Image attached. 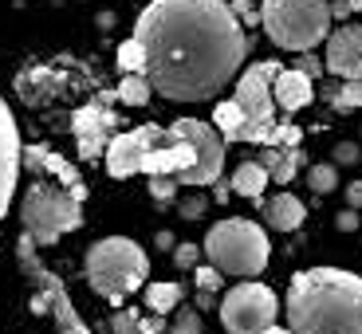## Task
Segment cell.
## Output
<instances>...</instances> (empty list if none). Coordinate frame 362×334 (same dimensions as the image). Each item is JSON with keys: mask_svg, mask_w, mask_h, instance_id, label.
<instances>
[{"mask_svg": "<svg viewBox=\"0 0 362 334\" xmlns=\"http://www.w3.org/2000/svg\"><path fill=\"white\" fill-rule=\"evenodd\" d=\"M146 79L170 102H205L245 67L248 40L225 0H150L134 24Z\"/></svg>", "mask_w": 362, "mask_h": 334, "instance_id": "obj_1", "label": "cell"}, {"mask_svg": "<svg viewBox=\"0 0 362 334\" xmlns=\"http://www.w3.org/2000/svg\"><path fill=\"white\" fill-rule=\"evenodd\" d=\"M291 334H362V275L308 268L291 275L284 299Z\"/></svg>", "mask_w": 362, "mask_h": 334, "instance_id": "obj_2", "label": "cell"}, {"mask_svg": "<svg viewBox=\"0 0 362 334\" xmlns=\"http://www.w3.org/2000/svg\"><path fill=\"white\" fill-rule=\"evenodd\" d=\"M83 271L95 295L107 299L110 307H122L127 295L142 291V283L150 280V256L127 236H107L87 248Z\"/></svg>", "mask_w": 362, "mask_h": 334, "instance_id": "obj_3", "label": "cell"}, {"mask_svg": "<svg viewBox=\"0 0 362 334\" xmlns=\"http://www.w3.org/2000/svg\"><path fill=\"white\" fill-rule=\"evenodd\" d=\"M209 263L221 271V275H236V280H256L264 268H268V232H264L256 220H217V225L205 232V248Z\"/></svg>", "mask_w": 362, "mask_h": 334, "instance_id": "obj_4", "label": "cell"}, {"mask_svg": "<svg viewBox=\"0 0 362 334\" xmlns=\"http://www.w3.org/2000/svg\"><path fill=\"white\" fill-rule=\"evenodd\" d=\"M260 28L280 52L303 55L331 36V4L327 0H264Z\"/></svg>", "mask_w": 362, "mask_h": 334, "instance_id": "obj_5", "label": "cell"}, {"mask_svg": "<svg viewBox=\"0 0 362 334\" xmlns=\"http://www.w3.org/2000/svg\"><path fill=\"white\" fill-rule=\"evenodd\" d=\"M99 79L90 67H83L79 59L71 55H59V59H32L28 67H20L16 75V99L24 107L40 110V107H55V102H64L67 95H99Z\"/></svg>", "mask_w": 362, "mask_h": 334, "instance_id": "obj_6", "label": "cell"}, {"mask_svg": "<svg viewBox=\"0 0 362 334\" xmlns=\"http://www.w3.org/2000/svg\"><path fill=\"white\" fill-rule=\"evenodd\" d=\"M16 263H20V275L32 283V311L36 315H52L55 334H90V326L83 323V315L75 311L71 295H67L64 280L40 260V248L28 232L16 240Z\"/></svg>", "mask_w": 362, "mask_h": 334, "instance_id": "obj_7", "label": "cell"}, {"mask_svg": "<svg viewBox=\"0 0 362 334\" xmlns=\"http://www.w3.org/2000/svg\"><path fill=\"white\" fill-rule=\"evenodd\" d=\"M20 225L36 240V248H52L59 236L75 232L83 225V201H75L64 185L52 181H32L20 201Z\"/></svg>", "mask_w": 362, "mask_h": 334, "instance_id": "obj_8", "label": "cell"}, {"mask_svg": "<svg viewBox=\"0 0 362 334\" xmlns=\"http://www.w3.org/2000/svg\"><path fill=\"white\" fill-rule=\"evenodd\" d=\"M280 59H260V64H252L240 79H236V95L233 99L245 107L248 114V126H245V138L240 142L248 145H268L272 130H276V99H272V83H276V75H280Z\"/></svg>", "mask_w": 362, "mask_h": 334, "instance_id": "obj_9", "label": "cell"}, {"mask_svg": "<svg viewBox=\"0 0 362 334\" xmlns=\"http://www.w3.org/2000/svg\"><path fill=\"white\" fill-rule=\"evenodd\" d=\"M276 315H280V303L268 283H236L221 299V323L228 334H264L268 326H276Z\"/></svg>", "mask_w": 362, "mask_h": 334, "instance_id": "obj_10", "label": "cell"}, {"mask_svg": "<svg viewBox=\"0 0 362 334\" xmlns=\"http://www.w3.org/2000/svg\"><path fill=\"white\" fill-rule=\"evenodd\" d=\"M118 99V90H99L95 99L79 102L71 110V138L79 145V157L83 162H95V157H107V145L115 138L118 122L122 118L110 110V102Z\"/></svg>", "mask_w": 362, "mask_h": 334, "instance_id": "obj_11", "label": "cell"}, {"mask_svg": "<svg viewBox=\"0 0 362 334\" xmlns=\"http://www.w3.org/2000/svg\"><path fill=\"white\" fill-rule=\"evenodd\" d=\"M173 134L185 138L193 145V169H185L181 177H173L177 185H217L221 181V169H225V138L217 134L213 122H201V118H177L173 122Z\"/></svg>", "mask_w": 362, "mask_h": 334, "instance_id": "obj_12", "label": "cell"}, {"mask_svg": "<svg viewBox=\"0 0 362 334\" xmlns=\"http://www.w3.org/2000/svg\"><path fill=\"white\" fill-rule=\"evenodd\" d=\"M162 134H165V126H154V122H142V126H134V130L115 134V138H110V145H107V157H103V162H107V173H110V177H118V181L142 173L146 154L162 142Z\"/></svg>", "mask_w": 362, "mask_h": 334, "instance_id": "obj_13", "label": "cell"}, {"mask_svg": "<svg viewBox=\"0 0 362 334\" xmlns=\"http://www.w3.org/2000/svg\"><path fill=\"white\" fill-rule=\"evenodd\" d=\"M24 169V142H20V126L12 118L8 102L0 99V220L8 217V205L16 197V177Z\"/></svg>", "mask_w": 362, "mask_h": 334, "instance_id": "obj_14", "label": "cell"}, {"mask_svg": "<svg viewBox=\"0 0 362 334\" xmlns=\"http://www.w3.org/2000/svg\"><path fill=\"white\" fill-rule=\"evenodd\" d=\"M323 67L327 75H339V79H362V24L346 20L343 28H335L327 36V52H323Z\"/></svg>", "mask_w": 362, "mask_h": 334, "instance_id": "obj_15", "label": "cell"}, {"mask_svg": "<svg viewBox=\"0 0 362 334\" xmlns=\"http://www.w3.org/2000/svg\"><path fill=\"white\" fill-rule=\"evenodd\" d=\"M24 169L47 173V177L59 181L75 201H87V181L79 177V169H75L64 154H55L52 145H24Z\"/></svg>", "mask_w": 362, "mask_h": 334, "instance_id": "obj_16", "label": "cell"}, {"mask_svg": "<svg viewBox=\"0 0 362 334\" xmlns=\"http://www.w3.org/2000/svg\"><path fill=\"white\" fill-rule=\"evenodd\" d=\"M272 99H276V107H280L284 114H296V110L315 102V83L303 71H296V67H284V71L276 75V83H272Z\"/></svg>", "mask_w": 362, "mask_h": 334, "instance_id": "obj_17", "label": "cell"}, {"mask_svg": "<svg viewBox=\"0 0 362 334\" xmlns=\"http://www.w3.org/2000/svg\"><path fill=\"white\" fill-rule=\"evenodd\" d=\"M260 217L268 220L272 232H296V228L308 220V205H303L296 193H276V197L264 205Z\"/></svg>", "mask_w": 362, "mask_h": 334, "instance_id": "obj_18", "label": "cell"}, {"mask_svg": "<svg viewBox=\"0 0 362 334\" xmlns=\"http://www.w3.org/2000/svg\"><path fill=\"white\" fill-rule=\"evenodd\" d=\"M268 181H272L268 169H260V165L248 157V162H240V165L233 169V177H228V189H233L236 197H252V201H256L264 189H268Z\"/></svg>", "mask_w": 362, "mask_h": 334, "instance_id": "obj_19", "label": "cell"}, {"mask_svg": "<svg viewBox=\"0 0 362 334\" xmlns=\"http://www.w3.org/2000/svg\"><path fill=\"white\" fill-rule=\"evenodd\" d=\"M213 126H217L221 138H225V145H228V142H240V138H245V126H248L245 107H240L236 99L217 102V110H213Z\"/></svg>", "mask_w": 362, "mask_h": 334, "instance_id": "obj_20", "label": "cell"}, {"mask_svg": "<svg viewBox=\"0 0 362 334\" xmlns=\"http://www.w3.org/2000/svg\"><path fill=\"white\" fill-rule=\"evenodd\" d=\"M181 283L177 280H158V283H146V307L154 311V315H170V311L181 307Z\"/></svg>", "mask_w": 362, "mask_h": 334, "instance_id": "obj_21", "label": "cell"}, {"mask_svg": "<svg viewBox=\"0 0 362 334\" xmlns=\"http://www.w3.org/2000/svg\"><path fill=\"white\" fill-rule=\"evenodd\" d=\"M115 90H118V102H127V107H146L154 99V87H150L146 75H122V83Z\"/></svg>", "mask_w": 362, "mask_h": 334, "instance_id": "obj_22", "label": "cell"}, {"mask_svg": "<svg viewBox=\"0 0 362 334\" xmlns=\"http://www.w3.org/2000/svg\"><path fill=\"white\" fill-rule=\"evenodd\" d=\"M115 64H118V71H122V75H146V47L138 44L134 36L122 40V44H118Z\"/></svg>", "mask_w": 362, "mask_h": 334, "instance_id": "obj_23", "label": "cell"}, {"mask_svg": "<svg viewBox=\"0 0 362 334\" xmlns=\"http://www.w3.org/2000/svg\"><path fill=\"white\" fill-rule=\"evenodd\" d=\"M327 99H331L335 110H358L362 107V79H346L343 87H331Z\"/></svg>", "mask_w": 362, "mask_h": 334, "instance_id": "obj_24", "label": "cell"}, {"mask_svg": "<svg viewBox=\"0 0 362 334\" xmlns=\"http://www.w3.org/2000/svg\"><path fill=\"white\" fill-rule=\"evenodd\" d=\"M308 185L311 193H331L339 185V173H335V162H319L308 169Z\"/></svg>", "mask_w": 362, "mask_h": 334, "instance_id": "obj_25", "label": "cell"}, {"mask_svg": "<svg viewBox=\"0 0 362 334\" xmlns=\"http://www.w3.org/2000/svg\"><path fill=\"white\" fill-rule=\"evenodd\" d=\"M299 142H303V130H299L296 122H276V130H272V138H268L272 150H299Z\"/></svg>", "mask_w": 362, "mask_h": 334, "instance_id": "obj_26", "label": "cell"}, {"mask_svg": "<svg viewBox=\"0 0 362 334\" xmlns=\"http://www.w3.org/2000/svg\"><path fill=\"white\" fill-rule=\"evenodd\" d=\"M308 165V154L303 150H284V162H280V169L272 173V181L276 185H288V181H296V173Z\"/></svg>", "mask_w": 362, "mask_h": 334, "instance_id": "obj_27", "label": "cell"}, {"mask_svg": "<svg viewBox=\"0 0 362 334\" xmlns=\"http://www.w3.org/2000/svg\"><path fill=\"white\" fill-rule=\"evenodd\" d=\"M165 334H205L201 330L197 307H181L177 315H173V326H165Z\"/></svg>", "mask_w": 362, "mask_h": 334, "instance_id": "obj_28", "label": "cell"}, {"mask_svg": "<svg viewBox=\"0 0 362 334\" xmlns=\"http://www.w3.org/2000/svg\"><path fill=\"white\" fill-rule=\"evenodd\" d=\"M205 208H209L205 193H189V197L177 201V217L181 220H201V217H205Z\"/></svg>", "mask_w": 362, "mask_h": 334, "instance_id": "obj_29", "label": "cell"}, {"mask_svg": "<svg viewBox=\"0 0 362 334\" xmlns=\"http://www.w3.org/2000/svg\"><path fill=\"white\" fill-rule=\"evenodd\" d=\"M193 280H197V291H205V295H213V291H221V283H225V275H221L217 268H213V263H197V268H193Z\"/></svg>", "mask_w": 362, "mask_h": 334, "instance_id": "obj_30", "label": "cell"}, {"mask_svg": "<svg viewBox=\"0 0 362 334\" xmlns=\"http://www.w3.org/2000/svg\"><path fill=\"white\" fill-rule=\"evenodd\" d=\"M110 334H138V311L118 307L115 315H110Z\"/></svg>", "mask_w": 362, "mask_h": 334, "instance_id": "obj_31", "label": "cell"}, {"mask_svg": "<svg viewBox=\"0 0 362 334\" xmlns=\"http://www.w3.org/2000/svg\"><path fill=\"white\" fill-rule=\"evenodd\" d=\"M150 197H154L158 205H173V197H177V181L173 177H150Z\"/></svg>", "mask_w": 362, "mask_h": 334, "instance_id": "obj_32", "label": "cell"}, {"mask_svg": "<svg viewBox=\"0 0 362 334\" xmlns=\"http://www.w3.org/2000/svg\"><path fill=\"white\" fill-rule=\"evenodd\" d=\"M197 260H201V248L197 244H177V248H173V263H177L181 271H193V268H197Z\"/></svg>", "mask_w": 362, "mask_h": 334, "instance_id": "obj_33", "label": "cell"}, {"mask_svg": "<svg viewBox=\"0 0 362 334\" xmlns=\"http://www.w3.org/2000/svg\"><path fill=\"white\" fill-rule=\"evenodd\" d=\"M358 157H362L358 142H339L335 150H331V162H335V165H354Z\"/></svg>", "mask_w": 362, "mask_h": 334, "instance_id": "obj_34", "label": "cell"}, {"mask_svg": "<svg viewBox=\"0 0 362 334\" xmlns=\"http://www.w3.org/2000/svg\"><path fill=\"white\" fill-rule=\"evenodd\" d=\"M296 71H303V75H308L311 83H315L319 75L327 71V67H323V59H319L315 52H303V55H299V64H296Z\"/></svg>", "mask_w": 362, "mask_h": 334, "instance_id": "obj_35", "label": "cell"}, {"mask_svg": "<svg viewBox=\"0 0 362 334\" xmlns=\"http://www.w3.org/2000/svg\"><path fill=\"white\" fill-rule=\"evenodd\" d=\"M256 165H260V169H268V177L276 169H280V162H284V150H272V145H260V154L252 157Z\"/></svg>", "mask_w": 362, "mask_h": 334, "instance_id": "obj_36", "label": "cell"}, {"mask_svg": "<svg viewBox=\"0 0 362 334\" xmlns=\"http://www.w3.org/2000/svg\"><path fill=\"white\" fill-rule=\"evenodd\" d=\"M138 334H165V318H162V315L138 318Z\"/></svg>", "mask_w": 362, "mask_h": 334, "instance_id": "obj_37", "label": "cell"}, {"mask_svg": "<svg viewBox=\"0 0 362 334\" xmlns=\"http://www.w3.org/2000/svg\"><path fill=\"white\" fill-rule=\"evenodd\" d=\"M335 228L339 232H354V228H358V213H354V208H343L335 217Z\"/></svg>", "mask_w": 362, "mask_h": 334, "instance_id": "obj_38", "label": "cell"}, {"mask_svg": "<svg viewBox=\"0 0 362 334\" xmlns=\"http://www.w3.org/2000/svg\"><path fill=\"white\" fill-rule=\"evenodd\" d=\"M233 12H236V20H240V24H256V12H252V4H248V0H233Z\"/></svg>", "mask_w": 362, "mask_h": 334, "instance_id": "obj_39", "label": "cell"}, {"mask_svg": "<svg viewBox=\"0 0 362 334\" xmlns=\"http://www.w3.org/2000/svg\"><path fill=\"white\" fill-rule=\"evenodd\" d=\"M346 208H354V213L362 208V181H351V185H346Z\"/></svg>", "mask_w": 362, "mask_h": 334, "instance_id": "obj_40", "label": "cell"}, {"mask_svg": "<svg viewBox=\"0 0 362 334\" xmlns=\"http://www.w3.org/2000/svg\"><path fill=\"white\" fill-rule=\"evenodd\" d=\"M346 16H354L351 0H331V20H346Z\"/></svg>", "mask_w": 362, "mask_h": 334, "instance_id": "obj_41", "label": "cell"}, {"mask_svg": "<svg viewBox=\"0 0 362 334\" xmlns=\"http://www.w3.org/2000/svg\"><path fill=\"white\" fill-rule=\"evenodd\" d=\"M154 244H158V248H165V252H173V248H177V244H173V232H165V228L154 236Z\"/></svg>", "mask_w": 362, "mask_h": 334, "instance_id": "obj_42", "label": "cell"}, {"mask_svg": "<svg viewBox=\"0 0 362 334\" xmlns=\"http://www.w3.org/2000/svg\"><path fill=\"white\" fill-rule=\"evenodd\" d=\"M228 197H233V189H228V185H217V189H213V201H221V205H225Z\"/></svg>", "mask_w": 362, "mask_h": 334, "instance_id": "obj_43", "label": "cell"}, {"mask_svg": "<svg viewBox=\"0 0 362 334\" xmlns=\"http://www.w3.org/2000/svg\"><path fill=\"white\" fill-rule=\"evenodd\" d=\"M264 334H291V330H284V326H268Z\"/></svg>", "mask_w": 362, "mask_h": 334, "instance_id": "obj_44", "label": "cell"}]
</instances>
